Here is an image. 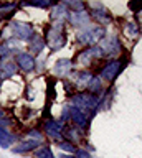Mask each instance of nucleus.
I'll return each instance as SVG.
<instances>
[{
    "mask_svg": "<svg viewBox=\"0 0 142 158\" xmlns=\"http://www.w3.org/2000/svg\"><path fill=\"white\" fill-rule=\"evenodd\" d=\"M104 35H106V30L102 27H91L84 33L80 35V41L84 44H93V43H96V41L104 38Z\"/></svg>",
    "mask_w": 142,
    "mask_h": 158,
    "instance_id": "20e7f679",
    "label": "nucleus"
},
{
    "mask_svg": "<svg viewBox=\"0 0 142 158\" xmlns=\"http://www.w3.org/2000/svg\"><path fill=\"white\" fill-rule=\"evenodd\" d=\"M58 147H60L61 150H65V152H70V153L75 152V147H73L70 142H60V143H58Z\"/></svg>",
    "mask_w": 142,
    "mask_h": 158,
    "instance_id": "b1692460",
    "label": "nucleus"
},
{
    "mask_svg": "<svg viewBox=\"0 0 142 158\" xmlns=\"http://www.w3.org/2000/svg\"><path fill=\"white\" fill-rule=\"evenodd\" d=\"M68 112H70V117L73 118V122H75L78 127H81V128L86 127L88 117H86V114L83 112V110H80V109L75 107V106H71L70 109H68Z\"/></svg>",
    "mask_w": 142,
    "mask_h": 158,
    "instance_id": "1a4fd4ad",
    "label": "nucleus"
},
{
    "mask_svg": "<svg viewBox=\"0 0 142 158\" xmlns=\"http://www.w3.org/2000/svg\"><path fill=\"white\" fill-rule=\"evenodd\" d=\"M101 51L104 54H119L121 53V44H119V40L117 38H106L102 40V44H101Z\"/></svg>",
    "mask_w": 142,
    "mask_h": 158,
    "instance_id": "0eeeda50",
    "label": "nucleus"
},
{
    "mask_svg": "<svg viewBox=\"0 0 142 158\" xmlns=\"http://www.w3.org/2000/svg\"><path fill=\"white\" fill-rule=\"evenodd\" d=\"M15 64H17V68L22 69V71L32 73L33 69H35V58H33L30 53L18 51V53L15 54Z\"/></svg>",
    "mask_w": 142,
    "mask_h": 158,
    "instance_id": "39448f33",
    "label": "nucleus"
},
{
    "mask_svg": "<svg viewBox=\"0 0 142 158\" xmlns=\"http://www.w3.org/2000/svg\"><path fill=\"white\" fill-rule=\"evenodd\" d=\"M91 79H93V76H91V73H88V71H84V73H80L78 74V81H76V84L78 86H88V84L91 82Z\"/></svg>",
    "mask_w": 142,
    "mask_h": 158,
    "instance_id": "a211bd4d",
    "label": "nucleus"
},
{
    "mask_svg": "<svg viewBox=\"0 0 142 158\" xmlns=\"http://www.w3.org/2000/svg\"><path fill=\"white\" fill-rule=\"evenodd\" d=\"M137 22L142 25V10H140V12H137Z\"/></svg>",
    "mask_w": 142,
    "mask_h": 158,
    "instance_id": "bb28decb",
    "label": "nucleus"
},
{
    "mask_svg": "<svg viewBox=\"0 0 142 158\" xmlns=\"http://www.w3.org/2000/svg\"><path fill=\"white\" fill-rule=\"evenodd\" d=\"M61 127H63L61 120H48L45 123V132H46L48 137L61 142Z\"/></svg>",
    "mask_w": 142,
    "mask_h": 158,
    "instance_id": "6e6552de",
    "label": "nucleus"
},
{
    "mask_svg": "<svg viewBox=\"0 0 142 158\" xmlns=\"http://www.w3.org/2000/svg\"><path fill=\"white\" fill-rule=\"evenodd\" d=\"M3 115H5V112H3L2 109H0V118H3Z\"/></svg>",
    "mask_w": 142,
    "mask_h": 158,
    "instance_id": "c85d7f7f",
    "label": "nucleus"
},
{
    "mask_svg": "<svg viewBox=\"0 0 142 158\" xmlns=\"http://www.w3.org/2000/svg\"><path fill=\"white\" fill-rule=\"evenodd\" d=\"M18 10V3H13V2H2L0 3V20H7L15 15V12Z\"/></svg>",
    "mask_w": 142,
    "mask_h": 158,
    "instance_id": "9b49d317",
    "label": "nucleus"
},
{
    "mask_svg": "<svg viewBox=\"0 0 142 158\" xmlns=\"http://www.w3.org/2000/svg\"><path fill=\"white\" fill-rule=\"evenodd\" d=\"M18 71L17 64L12 63V61H7V63H0V79L5 81V79H10L12 76H15Z\"/></svg>",
    "mask_w": 142,
    "mask_h": 158,
    "instance_id": "9d476101",
    "label": "nucleus"
},
{
    "mask_svg": "<svg viewBox=\"0 0 142 158\" xmlns=\"http://www.w3.org/2000/svg\"><path fill=\"white\" fill-rule=\"evenodd\" d=\"M121 68H122V63H121V61H111L109 64H106V66L102 68L101 77H102V79H107V81H112V79H114L117 74H119Z\"/></svg>",
    "mask_w": 142,
    "mask_h": 158,
    "instance_id": "423d86ee",
    "label": "nucleus"
},
{
    "mask_svg": "<svg viewBox=\"0 0 142 158\" xmlns=\"http://www.w3.org/2000/svg\"><path fill=\"white\" fill-rule=\"evenodd\" d=\"M58 158H73V156H71V155H60Z\"/></svg>",
    "mask_w": 142,
    "mask_h": 158,
    "instance_id": "cd10ccee",
    "label": "nucleus"
},
{
    "mask_svg": "<svg viewBox=\"0 0 142 158\" xmlns=\"http://www.w3.org/2000/svg\"><path fill=\"white\" fill-rule=\"evenodd\" d=\"M99 89H101V81H99V77H93L91 82H89V91H91V92H97Z\"/></svg>",
    "mask_w": 142,
    "mask_h": 158,
    "instance_id": "4be33fe9",
    "label": "nucleus"
},
{
    "mask_svg": "<svg viewBox=\"0 0 142 158\" xmlns=\"http://www.w3.org/2000/svg\"><path fill=\"white\" fill-rule=\"evenodd\" d=\"M8 28H10L13 38H18V40H22V41H30L32 36L35 35V33H33V27H32L30 23L18 22V20L12 22Z\"/></svg>",
    "mask_w": 142,
    "mask_h": 158,
    "instance_id": "f03ea898",
    "label": "nucleus"
},
{
    "mask_svg": "<svg viewBox=\"0 0 142 158\" xmlns=\"http://www.w3.org/2000/svg\"><path fill=\"white\" fill-rule=\"evenodd\" d=\"M17 137L13 135V133H10L7 130V128L0 127V147L2 148H10L13 143H15Z\"/></svg>",
    "mask_w": 142,
    "mask_h": 158,
    "instance_id": "4468645a",
    "label": "nucleus"
},
{
    "mask_svg": "<svg viewBox=\"0 0 142 158\" xmlns=\"http://www.w3.org/2000/svg\"><path fill=\"white\" fill-rule=\"evenodd\" d=\"M93 13H94V17L99 20V22H102V23H107L111 20V17L106 13V10H101V12H97V10H96V12H93Z\"/></svg>",
    "mask_w": 142,
    "mask_h": 158,
    "instance_id": "412c9836",
    "label": "nucleus"
},
{
    "mask_svg": "<svg viewBox=\"0 0 142 158\" xmlns=\"http://www.w3.org/2000/svg\"><path fill=\"white\" fill-rule=\"evenodd\" d=\"M124 31H126L127 36L134 38V36H137V33H139V27H137L136 23H127L126 28H124Z\"/></svg>",
    "mask_w": 142,
    "mask_h": 158,
    "instance_id": "aec40b11",
    "label": "nucleus"
},
{
    "mask_svg": "<svg viewBox=\"0 0 142 158\" xmlns=\"http://www.w3.org/2000/svg\"><path fill=\"white\" fill-rule=\"evenodd\" d=\"M129 8L136 10V12H139V10L142 8V5H139V3H129Z\"/></svg>",
    "mask_w": 142,
    "mask_h": 158,
    "instance_id": "a878e982",
    "label": "nucleus"
},
{
    "mask_svg": "<svg viewBox=\"0 0 142 158\" xmlns=\"http://www.w3.org/2000/svg\"><path fill=\"white\" fill-rule=\"evenodd\" d=\"M38 145H40V142L37 140H32V138H28V140L18 143L17 147H13V153H27V152H32V150H37Z\"/></svg>",
    "mask_w": 142,
    "mask_h": 158,
    "instance_id": "ddd939ff",
    "label": "nucleus"
},
{
    "mask_svg": "<svg viewBox=\"0 0 142 158\" xmlns=\"http://www.w3.org/2000/svg\"><path fill=\"white\" fill-rule=\"evenodd\" d=\"M66 17L75 27H81V25H84L88 20H89V15H88L84 10H81V12H71V13H68Z\"/></svg>",
    "mask_w": 142,
    "mask_h": 158,
    "instance_id": "f8f14e48",
    "label": "nucleus"
},
{
    "mask_svg": "<svg viewBox=\"0 0 142 158\" xmlns=\"http://www.w3.org/2000/svg\"><path fill=\"white\" fill-rule=\"evenodd\" d=\"M73 104H75V107H78L80 110H89V109H94L97 107V99L93 96V94H76V96H73Z\"/></svg>",
    "mask_w": 142,
    "mask_h": 158,
    "instance_id": "7ed1b4c3",
    "label": "nucleus"
},
{
    "mask_svg": "<svg viewBox=\"0 0 142 158\" xmlns=\"http://www.w3.org/2000/svg\"><path fill=\"white\" fill-rule=\"evenodd\" d=\"M61 23H58L56 27H46L45 28V43L50 46L53 51L60 49L65 44V35L61 33Z\"/></svg>",
    "mask_w": 142,
    "mask_h": 158,
    "instance_id": "f257e3e1",
    "label": "nucleus"
},
{
    "mask_svg": "<svg viewBox=\"0 0 142 158\" xmlns=\"http://www.w3.org/2000/svg\"><path fill=\"white\" fill-rule=\"evenodd\" d=\"M71 66L73 64H71L70 59H58L56 64H55V74L60 76V77L66 76V74L71 71Z\"/></svg>",
    "mask_w": 142,
    "mask_h": 158,
    "instance_id": "2eb2a0df",
    "label": "nucleus"
},
{
    "mask_svg": "<svg viewBox=\"0 0 142 158\" xmlns=\"http://www.w3.org/2000/svg\"><path fill=\"white\" fill-rule=\"evenodd\" d=\"M43 48H45V40H43L40 35H33L32 40H30V51H32V56H33V54H40Z\"/></svg>",
    "mask_w": 142,
    "mask_h": 158,
    "instance_id": "dca6fc26",
    "label": "nucleus"
},
{
    "mask_svg": "<svg viewBox=\"0 0 142 158\" xmlns=\"http://www.w3.org/2000/svg\"><path fill=\"white\" fill-rule=\"evenodd\" d=\"M66 17V8H65V3H58L55 8H53L51 12V18L53 20H58V22L61 23V20Z\"/></svg>",
    "mask_w": 142,
    "mask_h": 158,
    "instance_id": "f3484780",
    "label": "nucleus"
},
{
    "mask_svg": "<svg viewBox=\"0 0 142 158\" xmlns=\"http://www.w3.org/2000/svg\"><path fill=\"white\" fill-rule=\"evenodd\" d=\"M35 156L37 158H55V156H53V153H51V150L48 147L38 148V150L35 152Z\"/></svg>",
    "mask_w": 142,
    "mask_h": 158,
    "instance_id": "6ab92c4d",
    "label": "nucleus"
},
{
    "mask_svg": "<svg viewBox=\"0 0 142 158\" xmlns=\"http://www.w3.org/2000/svg\"><path fill=\"white\" fill-rule=\"evenodd\" d=\"M27 135L30 137L32 140H37V142H41V140H43V135H41V132L35 130V128H33V130H28V132H27Z\"/></svg>",
    "mask_w": 142,
    "mask_h": 158,
    "instance_id": "5701e85b",
    "label": "nucleus"
},
{
    "mask_svg": "<svg viewBox=\"0 0 142 158\" xmlns=\"http://www.w3.org/2000/svg\"><path fill=\"white\" fill-rule=\"evenodd\" d=\"M76 155H78V158H91L89 153H88V152H83V150H80V152L76 153Z\"/></svg>",
    "mask_w": 142,
    "mask_h": 158,
    "instance_id": "393cba45",
    "label": "nucleus"
}]
</instances>
